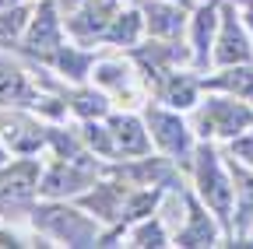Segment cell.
Returning <instances> with one entry per match:
<instances>
[{"mask_svg":"<svg viewBox=\"0 0 253 249\" xmlns=\"http://www.w3.org/2000/svg\"><path fill=\"white\" fill-rule=\"evenodd\" d=\"M28 221L46 246H102L106 232L95 214H88L78 200H39L28 211Z\"/></svg>","mask_w":253,"mask_h":249,"instance_id":"obj_1","label":"cell"},{"mask_svg":"<svg viewBox=\"0 0 253 249\" xmlns=\"http://www.w3.org/2000/svg\"><path fill=\"white\" fill-rule=\"evenodd\" d=\"M190 190H194L214 214L218 221L229 228V239H232V200H236V182H232V162L229 154L221 151V144H211V141H201L197 151H194V162H190Z\"/></svg>","mask_w":253,"mask_h":249,"instance_id":"obj_2","label":"cell"},{"mask_svg":"<svg viewBox=\"0 0 253 249\" xmlns=\"http://www.w3.org/2000/svg\"><path fill=\"white\" fill-rule=\"evenodd\" d=\"M197 141H211L225 147L229 141L253 130V102H243L225 91H204L201 102L186 112Z\"/></svg>","mask_w":253,"mask_h":249,"instance_id":"obj_3","label":"cell"},{"mask_svg":"<svg viewBox=\"0 0 253 249\" xmlns=\"http://www.w3.org/2000/svg\"><path fill=\"white\" fill-rule=\"evenodd\" d=\"M144 119H148V134L158 154L172 158L183 172H190V162H194V151H197V134L190 127V116L179 109H169L162 102H148L144 106Z\"/></svg>","mask_w":253,"mask_h":249,"instance_id":"obj_4","label":"cell"},{"mask_svg":"<svg viewBox=\"0 0 253 249\" xmlns=\"http://www.w3.org/2000/svg\"><path fill=\"white\" fill-rule=\"evenodd\" d=\"M42 200V158L14 154L0 165V214L11 217L14 211H32Z\"/></svg>","mask_w":253,"mask_h":249,"instance_id":"obj_5","label":"cell"},{"mask_svg":"<svg viewBox=\"0 0 253 249\" xmlns=\"http://www.w3.org/2000/svg\"><path fill=\"white\" fill-rule=\"evenodd\" d=\"M99 176H106V165L49 154V162H42V200H78L99 182Z\"/></svg>","mask_w":253,"mask_h":249,"instance_id":"obj_6","label":"cell"},{"mask_svg":"<svg viewBox=\"0 0 253 249\" xmlns=\"http://www.w3.org/2000/svg\"><path fill=\"white\" fill-rule=\"evenodd\" d=\"M63 42H67V28H63V14L56 7V0H36V11H32L28 32H25L18 53L36 60L39 67H46Z\"/></svg>","mask_w":253,"mask_h":249,"instance_id":"obj_7","label":"cell"},{"mask_svg":"<svg viewBox=\"0 0 253 249\" xmlns=\"http://www.w3.org/2000/svg\"><path fill=\"white\" fill-rule=\"evenodd\" d=\"M225 242H229V228L218 221V214L194 190H190L183 225L172 232V246L176 249H214V246H225Z\"/></svg>","mask_w":253,"mask_h":249,"instance_id":"obj_8","label":"cell"},{"mask_svg":"<svg viewBox=\"0 0 253 249\" xmlns=\"http://www.w3.org/2000/svg\"><path fill=\"white\" fill-rule=\"evenodd\" d=\"M0 137L11 154H39L49 147V127L28 106H0Z\"/></svg>","mask_w":253,"mask_h":249,"instance_id":"obj_9","label":"cell"},{"mask_svg":"<svg viewBox=\"0 0 253 249\" xmlns=\"http://www.w3.org/2000/svg\"><path fill=\"white\" fill-rule=\"evenodd\" d=\"M229 64H253V32L246 28L232 0L221 4L218 39H214V56H211V67H229Z\"/></svg>","mask_w":253,"mask_h":249,"instance_id":"obj_10","label":"cell"},{"mask_svg":"<svg viewBox=\"0 0 253 249\" xmlns=\"http://www.w3.org/2000/svg\"><path fill=\"white\" fill-rule=\"evenodd\" d=\"M221 4H225V0H201V4H194V11H190L186 46H190V64H194V71H201V74L211 71L218 21H221Z\"/></svg>","mask_w":253,"mask_h":249,"instance_id":"obj_11","label":"cell"},{"mask_svg":"<svg viewBox=\"0 0 253 249\" xmlns=\"http://www.w3.org/2000/svg\"><path fill=\"white\" fill-rule=\"evenodd\" d=\"M109 123V134H113V147H116V162H126V158H144V154L155 151L151 144V134H148V119L144 112H130V109H113L106 116Z\"/></svg>","mask_w":253,"mask_h":249,"instance_id":"obj_12","label":"cell"},{"mask_svg":"<svg viewBox=\"0 0 253 249\" xmlns=\"http://www.w3.org/2000/svg\"><path fill=\"white\" fill-rule=\"evenodd\" d=\"M137 77H144L137 71V64L130 60V53L123 56H99L91 67V84H99L113 102H130L137 95Z\"/></svg>","mask_w":253,"mask_h":249,"instance_id":"obj_13","label":"cell"},{"mask_svg":"<svg viewBox=\"0 0 253 249\" xmlns=\"http://www.w3.org/2000/svg\"><path fill=\"white\" fill-rule=\"evenodd\" d=\"M137 7L144 14L148 39H186L190 25V4L183 0H137Z\"/></svg>","mask_w":253,"mask_h":249,"instance_id":"obj_14","label":"cell"},{"mask_svg":"<svg viewBox=\"0 0 253 249\" xmlns=\"http://www.w3.org/2000/svg\"><path fill=\"white\" fill-rule=\"evenodd\" d=\"M42 99V88L28 77V71L7 49H0V106H28L39 112Z\"/></svg>","mask_w":253,"mask_h":249,"instance_id":"obj_15","label":"cell"},{"mask_svg":"<svg viewBox=\"0 0 253 249\" xmlns=\"http://www.w3.org/2000/svg\"><path fill=\"white\" fill-rule=\"evenodd\" d=\"M201 95H204V74L194 67H179L155 84V102L179 109V112H190L201 102Z\"/></svg>","mask_w":253,"mask_h":249,"instance_id":"obj_16","label":"cell"},{"mask_svg":"<svg viewBox=\"0 0 253 249\" xmlns=\"http://www.w3.org/2000/svg\"><path fill=\"white\" fill-rule=\"evenodd\" d=\"M148 39V28H144V14L137 7V0H126V4L113 14L106 36H102V46L116 49V53H130L134 46H141Z\"/></svg>","mask_w":253,"mask_h":249,"instance_id":"obj_17","label":"cell"},{"mask_svg":"<svg viewBox=\"0 0 253 249\" xmlns=\"http://www.w3.org/2000/svg\"><path fill=\"white\" fill-rule=\"evenodd\" d=\"M232 182H236V200H232V239L229 242L246 246L253 232V169L232 162Z\"/></svg>","mask_w":253,"mask_h":249,"instance_id":"obj_18","label":"cell"},{"mask_svg":"<svg viewBox=\"0 0 253 249\" xmlns=\"http://www.w3.org/2000/svg\"><path fill=\"white\" fill-rule=\"evenodd\" d=\"M120 239H123L120 246H134V249H166V246H172V225L162 217V211L155 207L148 217L126 225L120 232Z\"/></svg>","mask_w":253,"mask_h":249,"instance_id":"obj_19","label":"cell"},{"mask_svg":"<svg viewBox=\"0 0 253 249\" xmlns=\"http://www.w3.org/2000/svg\"><path fill=\"white\" fill-rule=\"evenodd\" d=\"M204 91H225L243 102H253V64H229L211 67L204 74Z\"/></svg>","mask_w":253,"mask_h":249,"instance_id":"obj_20","label":"cell"},{"mask_svg":"<svg viewBox=\"0 0 253 249\" xmlns=\"http://www.w3.org/2000/svg\"><path fill=\"white\" fill-rule=\"evenodd\" d=\"M67 109L78 116V119H106L113 112V99L106 95V91L99 84H78L71 91V99H67Z\"/></svg>","mask_w":253,"mask_h":249,"instance_id":"obj_21","label":"cell"},{"mask_svg":"<svg viewBox=\"0 0 253 249\" xmlns=\"http://www.w3.org/2000/svg\"><path fill=\"white\" fill-rule=\"evenodd\" d=\"M32 11H36V0H25V4L4 7L0 11V49H18L25 32H28V21Z\"/></svg>","mask_w":253,"mask_h":249,"instance_id":"obj_22","label":"cell"},{"mask_svg":"<svg viewBox=\"0 0 253 249\" xmlns=\"http://www.w3.org/2000/svg\"><path fill=\"white\" fill-rule=\"evenodd\" d=\"M225 154H229L232 162H239V165H250V169H253V130H246L243 137L229 141V144H225Z\"/></svg>","mask_w":253,"mask_h":249,"instance_id":"obj_23","label":"cell"},{"mask_svg":"<svg viewBox=\"0 0 253 249\" xmlns=\"http://www.w3.org/2000/svg\"><path fill=\"white\" fill-rule=\"evenodd\" d=\"M7 158H11V147H7V144H4V137H0V165H4V162H7Z\"/></svg>","mask_w":253,"mask_h":249,"instance_id":"obj_24","label":"cell"},{"mask_svg":"<svg viewBox=\"0 0 253 249\" xmlns=\"http://www.w3.org/2000/svg\"><path fill=\"white\" fill-rule=\"evenodd\" d=\"M14 4H25V0H0V11H4V7H14Z\"/></svg>","mask_w":253,"mask_h":249,"instance_id":"obj_25","label":"cell"},{"mask_svg":"<svg viewBox=\"0 0 253 249\" xmlns=\"http://www.w3.org/2000/svg\"><path fill=\"white\" fill-rule=\"evenodd\" d=\"M246 246H253V232H250V242H246Z\"/></svg>","mask_w":253,"mask_h":249,"instance_id":"obj_26","label":"cell"},{"mask_svg":"<svg viewBox=\"0 0 253 249\" xmlns=\"http://www.w3.org/2000/svg\"><path fill=\"white\" fill-rule=\"evenodd\" d=\"M183 4H190V7H194V0H183Z\"/></svg>","mask_w":253,"mask_h":249,"instance_id":"obj_27","label":"cell"}]
</instances>
